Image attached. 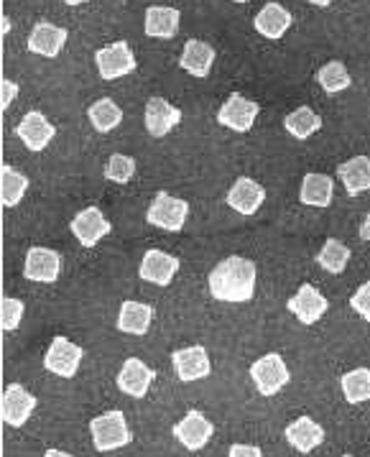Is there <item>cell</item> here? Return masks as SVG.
<instances>
[{
	"label": "cell",
	"mask_w": 370,
	"mask_h": 457,
	"mask_svg": "<svg viewBox=\"0 0 370 457\" xmlns=\"http://www.w3.org/2000/svg\"><path fill=\"white\" fill-rule=\"evenodd\" d=\"M182 13L167 5H151L146 11V34L153 38H174L179 31Z\"/></svg>",
	"instance_id": "cell-25"
},
{
	"label": "cell",
	"mask_w": 370,
	"mask_h": 457,
	"mask_svg": "<svg viewBox=\"0 0 370 457\" xmlns=\"http://www.w3.org/2000/svg\"><path fill=\"white\" fill-rule=\"evenodd\" d=\"M215 435V427L212 421L204 417L202 411H189L185 420L174 424V437L179 439V445H185L186 450L197 453L202 450L204 445L212 439Z\"/></svg>",
	"instance_id": "cell-12"
},
{
	"label": "cell",
	"mask_w": 370,
	"mask_h": 457,
	"mask_svg": "<svg viewBox=\"0 0 370 457\" xmlns=\"http://www.w3.org/2000/svg\"><path fill=\"white\" fill-rule=\"evenodd\" d=\"M292 23H294V16L278 3H266L259 11V16L253 19L256 31L266 38H281L292 29Z\"/></svg>",
	"instance_id": "cell-21"
},
{
	"label": "cell",
	"mask_w": 370,
	"mask_h": 457,
	"mask_svg": "<svg viewBox=\"0 0 370 457\" xmlns=\"http://www.w3.org/2000/svg\"><path fill=\"white\" fill-rule=\"evenodd\" d=\"M263 202H266V189L259 182H253L251 177L235 179V184L227 192V204L241 215H256Z\"/></svg>",
	"instance_id": "cell-18"
},
{
	"label": "cell",
	"mask_w": 370,
	"mask_h": 457,
	"mask_svg": "<svg viewBox=\"0 0 370 457\" xmlns=\"http://www.w3.org/2000/svg\"><path fill=\"white\" fill-rule=\"evenodd\" d=\"M330 310V302L325 294H319L312 284H301V289L289 299V312L294 314L301 325H315Z\"/></svg>",
	"instance_id": "cell-11"
},
{
	"label": "cell",
	"mask_w": 370,
	"mask_h": 457,
	"mask_svg": "<svg viewBox=\"0 0 370 457\" xmlns=\"http://www.w3.org/2000/svg\"><path fill=\"white\" fill-rule=\"evenodd\" d=\"M0 310H3V332H13V329H19L21 320H23V302L21 299H13V296H5L3 299V304H0Z\"/></svg>",
	"instance_id": "cell-34"
},
{
	"label": "cell",
	"mask_w": 370,
	"mask_h": 457,
	"mask_svg": "<svg viewBox=\"0 0 370 457\" xmlns=\"http://www.w3.org/2000/svg\"><path fill=\"white\" fill-rule=\"evenodd\" d=\"M87 115H90L93 129L100 130V133H111V130L118 129L120 120H123V110L118 108L111 97H103V100H97L95 105H90Z\"/></svg>",
	"instance_id": "cell-30"
},
{
	"label": "cell",
	"mask_w": 370,
	"mask_h": 457,
	"mask_svg": "<svg viewBox=\"0 0 370 457\" xmlns=\"http://www.w3.org/2000/svg\"><path fill=\"white\" fill-rule=\"evenodd\" d=\"M8 31H11V21L3 16V34H8Z\"/></svg>",
	"instance_id": "cell-41"
},
{
	"label": "cell",
	"mask_w": 370,
	"mask_h": 457,
	"mask_svg": "<svg viewBox=\"0 0 370 457\" xmlns=\"http://www.w3.org/2000/svg\"><path fill=\"white\" fill-rule=\"evenodd\" d=\"M62 271V256L52 251V248H31L29 256H26V266H23V274L29 281H37V284H54Z\"/></svg>",
	"instance_id": "cell-13"
},
{
	"label": "cell",
	"mask_w": 370,
	"mask_h": 457,
	"mask_svg": "<svg viewBox=\"0 0 370 457\" xmlns=\"http://www.w3.org/2000/svg\"><path fill=\"white\" fill-rule=\"evenodd\" d=\"M56 129L44 118V112L38 110H31L21 118L19 129H16V136L23 141V146L29 151H44L49 146V141L54 138Z\"/></svg>",
	"instance_id": "cell-15"
},
{
	"label": "cell",
	"mask_w": 370,
	"mask_h": 457,
	"mask_svg": "<svg viewBox=\"0 0 370 457\" xmlns=\"http://www.w3.org/2000/svg\"><path fill=\"white\" fill-rule=\"evenodd\" d=\"M95 64L103 79H120L136 70V56L130 52L128 41H115L111 46L97 49Z\"/></svg>",
	"instance_id": "cell-6"
},
{
	"label": "cell",
	"mask_w": 370,
	"mask_h": 457,
	"mask_svg": "<svg viewBox=\"0 0 370 457\" xmlns=\"http://www.w3.org/2000/svg\"><path fill=\"white\" fill-rule=\"evenodd\" d=\"M186 218H189V202L171 197L164 189L156 195V200L146 212L148 222L159 230H167V233H182Z\"/></svg>",
	"instance_id": "cell-3"
},
{
	"label": "cell",
	"mask_w": 370,
	"mask_h": 457,
	"mask_svg": "<svg viewBox=\"0 0 370 457\" xmlns=\"http://www.w3.org/2000/svg\"><path fill=\"white\" fill-rule=\"evenodd\" d=\"M309 3H312V5H319V8H327L333 0H309Z\"/></svg>",
	"instance_id": "cell-40"
},
{
	"label": "cell",
	"mask_w": 370,
	"mask_h": 457,
	"mask_svg": "<svg viewBox=\"0 0 370 457\" xmlns=\"http://www.w3.org/2000/svg\"><path fill=\"white\" fill-rule=\"evenodd\" d=\"M90 435H93V445L97 453L120 450V447L130 445V439H133L123 411H108V414L95 417L90 421Z\"/></svg>",
	"instance_id": "cell-2"
},
{
	"label": "cell",
	"mask_w": 370,
	"mask_h": 457,
	"mask_svg": "<svg viewBox=\"0 0 370 457\" xmlns=\"http://www.w3.org/2000/svg\"><path fill=\"white\" fill-rule=\"evenodd\" d=\"M136 174V159H130L126 154H112L111 162L105 164V179L115 184H128Z\"/></svg>",
	"instance_id": "cell-33"
},
{
	"label": "cell",
	"mask_w": 370,
	"mask_h": 457,
	"mask_svg": "<svg viewBox=\"0 0 370 457\" xmlns=\"http://www.w3.org/2000/svg\"><path fill=\"white\" fill-rule=\"evenodd\" d=\"M182 123V110L164 97H151L146 103V130L153 138H164Z\"/></svg>",
	"instance_id": "cell-14"
},
{
	"label": "cell",
	"mask_w": 370,
	"mask_h": 457,
	"mask_svg": "<svg viewBox=\"0 0 370 457\" xmlns=\"http://www.w3.org/2000/svg\"><path fill=\"white\" fill-rule=\"evenodd\" d=\"M251 378L260 396H276L278 391L292 381V373L278 353H266L251 366Z\"/></svg>",
	"instance_id": "cell-4"
},
{
	"label": "cell",
	"mask_w": 370,
	"mask_h": 457,
	"mask_svg": "<svg viewBox=\"0 0 370 457\" xmlns=\"http://www.w3.org/2000/svg\"><path fill=\"white\" fill-rule=\"evenodd\" d=\"M210 294L218 302L243 304L256 294V266L243 256H230L220 261L210 274Z\"/></svg>",
	"instance_id": "cell-1"
},
{
	"label": "cell",
	"mask_w": 370,
	"mask_h": 457,
	"mask_svg": "<svg viewBox=\"0 0 370 457\" xmlns=\"http://www.w3.org/2000/svg\"><path fill=\"white\" fill-rule=\"evenodd\" d=\"M177 271H179V258L169 256L164 251H148L138 269L141 278L156 287H169Z\"/></svg>",
	"instance_id": "cell-19"
},
{
	"label": "cell",
	"mask_w": 370,
	"mask_h": 457,
	"mask_svg": "<svg viewBox=\"0 0 370 457\" xmlns=\"http://www.w3.org/2000/svg\"><path fill=\"white\" fill-rule=\"evenodd\" d=\"M179 64H182V70L192 74V77H207L210 70H212V64H215V49H212L207 41L189 38L185 44V52H182Z\"/></svg>",
	"instance_id": "cell-22"
},
{
	"label": "cell",
	"mask_w": 370,
	"mask_h": 457,
	"mask_svg": "<svg viewBox=\"0 0 370 457\" xmlns=\"http://www.w3.org/2000/svg\"><path fill=\"white\" fill-rule=\"evenodd\" d=\"M82 355L85 353L77 343L67 340V337H54L46 355H44V366L59 378H74L79 370V363H82Z\"/></svg>",
	"instance_id": "cell-5"
},
{
	"label": "cell",
	"mask_w": 370,
	"mask_h": 457,
	"mask_svg": "<svg viewBox=\"0 0 370 457\" xmlns=\"http://www.w3.org/2000/svg\"><path fill=\"white\" fill-rule=\"evenodd\" d=\"M153 378H156V373L141 358H128L118 373V388L133 399H144L151 384H153Z\"/></svg>",
	"instance_id": "cell-16"
},
{
	"label": "cell",
	"mask_w": 370,
	"mask_h": 457,
	"mask_svg": "<svg viewBox=\"0 0 370 457\" xmlns=\"http://www.w3.org/2000/svg\"><path fill=\"white\" fill-rule=\"evenodd\" d=\"M342 394L350 403L370 402V370L368 368H355L342 376Z\"/></svg>",
	"instance_id": "cell-31"
},
{
	"label": "cell",
	"mask_w": 370,
	"mask_h": 457,
	"mask_svg": "<svg viewBox=\"0 0 370 457\" xmlns=\"http://www.w3.org/2000/svg\"><path fill=\"white\" fill-rule=\"evenodd\" d=\"M67 5H82V3H90V0H64Z\"/></svg>",
	"instance_id": "cell-42"
},
{
	"label": "cell",
	"mask_w": 370,
	"mask_h": 457,
	"mask_svg": "<svg viewBox=\"0 0 370 457\" xmlns=\"http://www.w3.org/2000/svg\"><path fill=\"white\" fill-rule=\"evenodd\" d=\"M333 177H327V174H307L304 182H301L299 200L304 202V204H309V207H330L333 204Z\"/></svg>",
	"instance_id": "cell-26"
},
{
	"label": "cell",
	"mask_w": 370,
	"mask_h": 457,
	"mask_svg": "<svg viewBox=\"0 0 370 457\" xmlns=\"http://www.w3.org/2000/svg\"><path fill=\"white\" fill-rule=\"evenodd\" d=\"M235 3H248V0H235Z\"/></svg>",
	"instance_id": "cell-43"
},
{
	"label": "cell",
	"mask_w": 370,
	"mask_h": 457,
	"mask_svg": "<svg viewBox=\"0 0 370 457\" xmlns=\"http://www.w3.org/2000/svg\"><path fill=\"white\" fill-rule=\"evenodd\" d=\"M317 263L327 271V274H342L350 263V248L342 243V240L330 238L322 251L317 253Z\"/></svg>",
	"instance_id": "cell-29"
},
{
	"label": "cell",
	"mask_w": 370,
	"mask_h": 457,
	"mask_svg": "<svg viewBox=\"0 0 370 457\" xmlns=\"http://www.w3.org/2000/svg\"><path fill=\"white\" fill-rule=\"evenodd\" d=\"M317 79H319V85L325 87V92H330V95L348 90L352 82L350 72H348V67H345L342 62H327V64L319 70Z\"/></svg>",
	"instance_id": "cell-32"
},
{
	"label": "cell",
	"mask_w": 370,
	"mask_h": 457,
	"mask_svg": "<svg viewBox=\"0 0 370 457\" xmlns=\"http://www.w3.org/2000/svg\"><path fill=\"white\" fill-rule=\"evenodd\" d=\"M34 409H37L34 394H29L21 384L5 386V391H3V421L8 427H16V429L23 427L29 417L34 414Z\"/></svg>",
	"instance_id": "cell-10"
},
{
	"label": "cell",
	"mask_w": 370,
	"mask_h": 457,
	"mask_svg": "<svg viewBox=\"0 0 370 457\" xmlns=\"http://www.w3.org/2000/svg\"><path fill=\"white\" fill-rule=\"evenodd\" d=\"M227 457H263V453L253 445H233Z\"/></svg>",
	"instance_id": "cell-37"
},
{
	"label": "cell",
	"mask_w": 370,
	"mask_h": 457,
	"mask_svg": "<svg viewBox=\"0 0 370 457\" xmlns=\"http://www.w3.org/2000/svg\"><path fill=\"white\" fill-rule=\"evenodd\" d=\"M153 322V310L144 302H123L118 312V329L126 335H146Z\"/></svg>",
	"instance_id": "cell-23"
},
{
	"label": "cell",
	"mask_w": 370,
	"mask_h": 457,
	"mask_svg": "<svg viewBox=\"0 0 370 457\" xmlns=\"http://www.w3.org/2000/svg\"><path fill=\"white\" fill-rule=\"evenodd\" d=\"M0 189H3V207H16L23 200V195H26V189H29V177L26 174H21L19 169H13V166H3V171H0Z\"/></svg>",
	"instance_id": "cell-28"
},
{
	"label": "cell",
	"mask_w": 370,
	"mask_h": 457,
	"mask_svg": "<svg viewBox=\"0 0 370 457\" xmlns=\"http://www.w3.org/2000/svg\"><path fill=\"white\" fill-rule=\"evenodd\" d=\"M342 457H352V455H342Z\"/></svg>",
	"instance_id": "cell-44"
},
{
	"label": "cell",
	"mask_w": 370,
	"mask_h": 457,
	"mask_svg": "<svg viewBox=\"0 0 370 457\" xmlns=\"http://www.w3.org/2000/svg\"><path fill=\"white\" fill-rule=\"evenodd\" d=\"M286 439L296 453H315L317 447L325 442V429L317 424L312 417H299L286 427Z\"/></svg>",
	"instance_id": "cell-20"
},
{
	"label": "cell",
	"mask_w": 370,
	"mask_h": 457,
	"mask_svg": "<svg viewBox=\"0 0 370 457\" xmlns=\"http://www.w3.org/2000/svg\"><path fill=\"white\" fill-rule=\"evenodd\" d=\"M259 112L260 108L256 103L245 100L241 92H233V95L225 100V105L220 108V112H218V120H220V126L235 130V133H248V130L253 129Z\"/></svg>",
	"instance_id": "cell-7"
},
{
	"label": "cell",
	"mask_w": 370,
	"mask_h": 457,
	"mask_svg": "<svg viewBox=\"0 0 370 457\" xmlns=\"http://www.w3.org/2000/svg\"><path fill=\"white\" fill-rule=\"evenodd\" d=\"M350 307L358 312L366 322H370V281H366L358 292L352 294Z\"/></svg>",
	"instance_id": "cell-35"
},
{
	"label": "cell",
	"mask_w": 370,
	"mask_h": 457,
	"mask_svg": "<svg viewBox=\"0 0 370 457\" xmlns=\"http://www.w3.org/2000/svg\"><path fill=\"white\" fill-rule=\"evenodd\" d=\"M0 87H3V100H0V105L8 110V105H11V103L16 100V95H19V85H16V82H11V79H3V85H0Z\"/></svg>",
	"instance_id": "cell-36"
},
{
	"label": "cell",
	"mask_w": 370,
	"mask_h": 457,
	"mask_svg": "<svg viewBox=\"0 0 370 457\" xmlns=\"http://www.w3.org/2000/svg\"><path fill=\"white\" fill-rule=\"evenodd\" d=\"M44 457H74V455L64 453V450H46V453H44Z\"/></svg>",
	"instance_id": "cell-39"
},
{
	"label": "cell",
	"mask_w": 370,
	"mask_h": 457,
	"mask_svg": "<svg viewBox=\"0 0 370 457\" xmlns=\"http://www.w3.org/2000/svg\"><path fill=\"white\" fill-rule=\"evenodd\" d=\"M171 363H174V370L177 376L185 381V384H192V381H202L212 373V361H210V353L202 348V345H192V348H182L171 353Z\"/></svg>",
	"instance_id": "cell-8"
},
{
	"label": "cell",
	"mask_w": 370,
	"mask_h": 457,
	"mask_svg": "<svg viewBox=\"0 0 370 457\" xmlns=\"http://www.w3.org/2000/svg\"><path fill=\"white\" fill-rule=\"evenodd\" d=\"M284 129L294 136L296 141H307L309 136H315L322 129V118L312 108H296L284 118Z\"/></svg>",
	"instance_id": "cell-27"
},
{
	"label": "cell",
	"mask_w": 370,
	"mask_h": 457,
	"mask_svg": "<svg viewBox=\"0 0 370 457\" xmlns=\"http://www.w3.org/2000/svg\"><path fill=\"white\" fill-rule=\"evenodd\" d=\"M337 177L345 184L348 195H363L370 189V159L368 156H355L350 162L337 166Z\"/></svg>",
	"instance_id": "cell-24"
},
{
	"label": "cell",
	"mask_w": 370,
	"mask_h": 457,
	"mask_svg": "<svg viewBox=\"0 0 370 457\" xmlns=\"http://www.w3.org/2000/svg\"><path fill=\"white\" fill-rule=\"evenodd\" d=\"M70 228H72L74 238L79 240L82 248H95L112 230L111 220H105V215L97 207H87L79 215H74Z\"/></svg>",
	"instance_id": "cell-9"
},
{
	"label": "cell",
	"mask_w": 370,
	"mask_h": 457,
	"mask_svg": "<svg viewBox=\"0 0 370 457\" xmlns=\"http://www.w3.org/2000/svg\"><path fill=\"white\" fill-rule=\"evenodd\" d=\"M70 38V31L54 26V23H37L31 37H29V52H34L38 56H46V59H54L62 54L64 44Z\"/></svg>",
	"instance_id": "cell-17"
},
{
	"label": "cell",
	"mask_w": 370,
	"mask_h": 457,
	"mask_svg": "<svg viewBox=\"0 0 370 457\" xmlns=\"http://www.w3.org/2000/svg\"><path fill=\"white\" fill-rule=\"evenodd\" d=\"M360 238L370 240V212H368V218L363 220V225H360Z\"/></svg>",
	"instance_id": "cell-38"
}]
</instances>
